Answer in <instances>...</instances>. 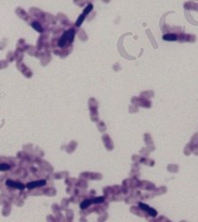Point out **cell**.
Listing matches in <instances>:
<instances>
[{
    "label": "cell",
    "instance_id": "cell-3",
    "mask_svg": "<svg viewBox=\"0 0 198 222\" xmlns=\"http://www.w3.org/2000/svg\"><path fill=\"white\" fill-rule=\"evenodd\" d=\"M45 181H33V182H29L27 184V187L29 189H33L35 187H40V186H44L45 185Z\"/></svg>",
    "mask_w": 198,
    "mask_h": 222
},
{
    "label": "cell",
    "instance_id": "cell-6",
    "mask_svg": "<svg viewBox=\"0 0 198 222\" xmlns=\"http://www.w3.org/2000/svg\"><path fill=\"white\" fill-rule=\"evenodd\" d=\"M104 200H105V198L104 197H97V198H95V199H94V200L92 201L94 204H99V203H102V202H104Z\"/></svg>",
    "mask_w": 198,
    "mask_h": 222
},
{
    "label": "cell",
    "instance_id": "cell-1",
    "mask_svg": "<svg viewBox=\"0 0 198 222\" xmlns=\"http://www.w3.org/2000/svg\"><path fill=\"white\" fill-rule=\"evenodd\" d=\"M139 206H140V208L142 209V210H143V211H146L150 216H152V217H156L157 215V211L155 210V209H153V208H151V207H149L148 205H144V204H142V203H140L139 204Z\"/></svg>",
    "mask_w": 198,
    "mask_h": 222
},
{
    "label": "cell",
    "instance_id": "cell-4",
    "mask_svg": "<svg viewBox=\"0 0 198 222\" xmlns=\"http://www.w3.org/2000/svg\"><path fill=\"white\" fill-rule=\"evenodd\" d=\"M32 26L36 30V31H38L39 33H42L43 32V27L41 26V24L39 23V22H37V21H33V23H32Z\"/></svg>",
    "mask_w": 198,
    "mask_h": 222
},
{
    "label": "cell",
    "instance_id": "cell-5",
    "mask_svg": "<svg viewBox=\"0 0 198 222\" xmlns=\"http://www.w3.org/2000/svg\"><path fill=\"white\" fill-rule=\"evenodd\" d=\"M93 202L92 201H91V200H84V201H83L82 204H81V208L82 209H85L86 207H88V206L91 205V204H92Z\"/></svg>",
    "mask_w": 198,
    "mask_h": 222
},
{
    "label": "cell",
    "instance_id": "cell-7",
    "mask_svg": "<svg viewBox=\"0 0 198 222\" xmlns=\"http://www.w3.org/2000/svg\"><path fill=\"white\" fill-rule=\"evenodd\" d=\"M9 170V166L7 164H1L0 165V171H4V170Z\"/></svg>",
    "mask_w": 198,
    "mask_h": 222
},
{
    "label": "cell",
    "instance_id": "cell-8",
    "mask_svg": "<svg viewBox=\"0 0 198 222\" xmlns=\"http://www.w3.org/2000/svg\"><path fill=\"white\" fill-rule=\"evenodd\" d=\"M164 39H167V40H176V36L174 35H165L164 36Z\"/></svg>",
    "mask_w": 198,
    "mask_h": 222
},
{
    "label": "cell",
    "instance_id": "cell-2",
    "mask_svg": "<svg viewBox=\"0 0 198 222\" xmlns=\"http://www.w3.org/2000/svg\"><path fill=\"white\" fill-rule=\"evenodd\" d=\"M6 184H7V186H9V187L16 188V189H20V190L24 189V185H23V184H21V183H19V182L12 181H7Z\"/></svg>",
    "mask_w": 198,
    "mask_h": 222
}]
</instances>
